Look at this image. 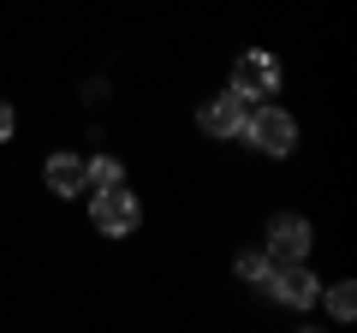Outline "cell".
<instances>
[{
	"label": "cell",
	"mask_w": 357,
	"mask_h": 333,
	"mask_svg": "<svg viewBox=\"0 0 357 333\" xmlns=\"http://www.w3.org/2000/svg\"><path fill=\"white\" fill-rule=\"evenodd\" d=\"M238 137L250 143V149H262V155H274V161H280V155L298 149V119L286 114V107L262 102V107H250V114H244V131H238Z\"/></svg>",
	"instance_id": "1"
},
{
	"label": "cell",
	"mask_w": 357,
	"mask_h": 333,
	"mask_svg": "<svg viewBox=\"0 0 357 333\" xmlns=\"http://www.w3.org/2000/svg\"><path fill=\"white\" fill-rule=\"evenodd\" d=\"M89 220H96V232H107V238H126V232H137L143 203L131 196V185H107V191H89Z\"/></svg>",
	"instance_id": "2"
},
{
	"label": "cell",
	"mask_w": 357,
	"mask_h": 333,
	"mask_svg": "<svg viewBox=\"0 0 357 333\" xmlns=\"http://www.w3.org/2000/svg\"><path fill=\"white\" fill-rule=\"evenodd\" d=\"M232 90H238L244 102H274V95H280V60H274L268 48L238 54V65H232Z\"/></svg>",
	"instance_id": "3"
},
{
	"label": "cell",
	"mask_w": 357,
	"mask_h": 333,
	"mask_svg": "<svg viewBox=\"0 0 357 333\" xmlns=\"http://www.w3.org/2000/svg\"><path fill=\"white\" fill-rule=\"evenodd\" d=\"M268 297L286 309H310L321 297V280L304 268V262H274V274H268Z\"/></svg>",
	"instance_id": "4"
},
{
	"label": "cell",
	"mask_w": 357,
	"mask_h": 333,
	"mask_svg": "<svg viewBox=\"0 0 357 333\" xmlns=\"http://www.w3.org/2000/svg\"><path fill=\"white\" fill-rule=\"evenodd\" d=\"M310 244H316V232H310L304 215H274V220H268V244H262V250L274 262H304Z\"/></svg>",
	"instance_id": "5"
},
{
	"label": "cell",
	"mask_w": 357,
	"mask_h": 333,
	"mask_svg": "<svg viewBox=\"0 0 357 333\" xmlns=\"http://www.w3.org/2000/svg\"><path fill=\"white\" fill-rule=\"evenodd\" d=\"M244 114H250V102H244L238 90H227V95H215V102H203L197 125H203L208 137H238V131H244Z\"/></svg>",
	"instance_id": "6"
},
{
	"label": "cell",
	"mask_w": 357,
	"mask_h": 333,
	"mask_svg": "<svg viewBox=\"0 0 357 333\" xmlns=\"http://www.w3.org/2000/svg\"><path fill=\"white\" fill-rule=\"evenodd\" d=\"M42 179H48V191H54V196H84V155L54 149V155H48V166H42Z\"/></svg>",
	"instance_id": "7"
},
{
	"label": "cell",
	"mask_w": 357,
	"mask_h": 333,
	"mask_svg": "<svg viewBox=\"0 0 357 333\" xmlns=\"http://www.w3.org/2000/svg\"><path fill=\"white\" fill-rule=\"evenodd\" d=\"M232 274H238L244 286H256V292H268V274H274V256H268V250H244V256L232 262Z\"/></svg>",
	"instance_id": "8"
},
{
	"label": "cell",
	"mask_w": 357,
	"mask_h": 333,
	"mask_svg": "<svg viewBox=\"0 0 357 333\" xmlns=\"http://www.w3.org/2000/svg\"><path fill=\"white\" fill-rule=\"evenodd\" d=\"M107 185H126V166H119L114 155H96V161H84V191H107Z\"/></svg>",
	"instance_id": "9"
},
{
	"label": "cell",
	"mask_w": 357,
	"mask_h": 333,
	"mask_svg": "<svg viewBox=\"0 0 357 333\" xmlns=\"http://www.w3.org/2000/svg\"><path fill=\"white\" fill-rule=\"evenodd\" d=\"M328 309H333V316H340V321H351V316H357V286H351V280L328 286Z\"/></svg>",
	"instance_id": "10"
},
{
	"label": "cell",
	"mask_w": 357,
	"mask_h": 333,
	"mask_svg": "<svg viewBox=\"0 0 357 333\" xmlns=\"http://www.w3.org/2000/svg\"><path fill=\"white\" fill-rule=\"evenodd\" d=\"M13 131H18V114H13V102H0V143L13 137Z\"/></svg>",
	"instance_id": "11"
}]
</instances>
